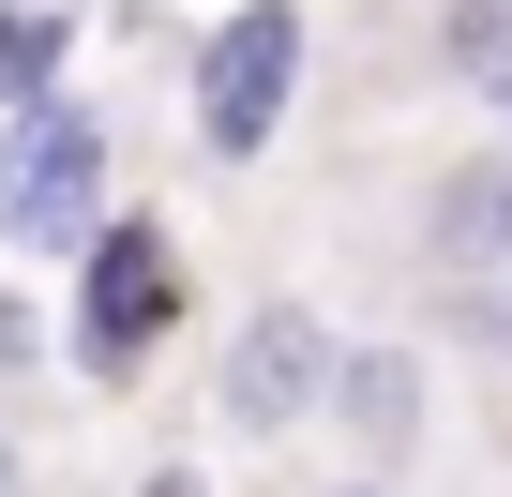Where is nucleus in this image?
Returning <instances> with one entry per match:
<instances>
[{"label":"nucleus","instance_id":"nucleus-8","mask_svg":"<svg viewBox=\"0 0 512 497\" xmlns=\"http://www.w3.org/2000/svg\"><path fill=\"white\" fill-rule=\"evenodd\" d=\"M136 497H211V482H196V467H151V482H136Z\"/></svg>","mask_w":512,"mask_h":497},{"label":"nucleus","instance_id":"nucleus-6","mask_svg":"<svg viewBox=\"0 0 512 497\" xmlns=\"http://www.w3.org/2000/svg\"><path fill=\"white\" fill-rule=\"evenodd\" d=\"M61 46H76V16L16 0V16H0V106H46V91H61Z\"/></svg>","mask_w":512,"mask_h":497},{"label":"nucleus","instance_id":"nucleus-7","mask_svg":"<svg viewBox=\"0 0 512 497\" xmlns=\"http://www.w3.org/2000/svg\"><path fill=\"white\" fill-rule=\"evenodd\" d=\"M437 61H452L467 91L512 106V0H452V16H437Z\"/></svg>","mask_w":512,"mask_h":497},{"label":"nucleus","instance_id":"nucleus-4","mask_svg":"<svg viewBox=\"0 0 512 497\" xmlns=\"http://www.w3.org/2000/svg\"><path fill=\"white\" fill-rule=\"evenodd\" d=\"M317 407H332V332H317L302 302L241 317V347H226V422H241V437H287V422H317Z\"/></svg>","mask_w":512,"mask_h":497},{"label":"nucleus","instance_id":"nucleus-3","mask_svg":"<svg viewBox=\"0 0 512 497\" xmlns=\"http://www.w3.org/2000/svg\"><path fill=\"white\" fill-rule=\"evenodd\" d=\"M287 91H302V0H241V16L196 46V136L226 166H256L272 121H287Z\"/></svg>","mask_w":512,"mask_h":497},{"label":"nucleus","instance_id":"nucleus-5","mask_svg":"<svg viewBox=\"0 0 512 497\" xmlns=\"http://www.w3.org/2000/svg\"><path fill=\"white\" fill-rule=\"evenodd\" d=\"M332 422H347L362 452H407V422H422V362H407V347H332Z\"/></svg>","mask_w":512,"mask_h":497},{"label":"nucleus","instance_id":"nucleus-2","mask_svg":"<svg viewBox=\"0 0 512 497\" xmlns=\"http://www.w3.org/2000/svg\"><path fill=\"white\" fill-rule=\"evenodd\" d=\"M166 317H181V241H166L151 211H106V226L76 241V317H61V347H76L91 377H136Z\"/></svg>","mask_w":512,"mask_h":497},{"label":"nucleus","instance_id":"nucleus-1","mask_svg":"<svg viewBox=\"0 0 512 497\" xmlns=\"http://www.w3.org/2000/svg\"><path fill=\"white\" fill-rule=\"evenodd\" d=\"M91 226H106V121H91L76 91H46V106L0 121V241L76 257Z\"/></svg>","mask_w":512,"mask_h":497},{"label":"nucleus","instance_id":"nucleus-9","mask_svg":"<svg viewBox=\"0 0 512 497\" xmlns=\"http://www.w3.org/2000/svg\"><path fill=\"white\" fill-rule=\"evenodd\" d=\"M0 497H31V467H16V452H0Z\"/></svg>","mask_w":512,"mask_h":497}]
</instances>
